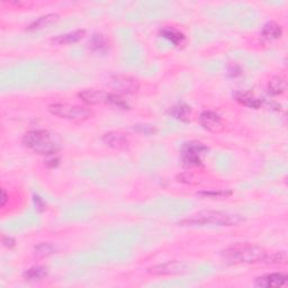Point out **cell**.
I'll return each instance as SVG.
<instances>
[{"mask_svg": "<svg viewBox=\"0 0 288 288\" xmlns=\"http://www.w3.org/2000/svg\"><path fill=\"white\" fill-rule=\"evenodd\" d=\"M23 143L39 154L51 155L59 151V144L47 131L35 130L27 132L23 138Z\"/></svg>", "mask_w": 288, "mask_h": 288, "instance_id": "cell-3", "label": "cell"}, {"mask_svg": "<svg viewBox=\"0 0 288 288\" xmlns=\"http://www.w3.org/2000/svg\"><path fill=\"white\" fill-rule=\"evenodd\" d=\"M49 111L54 116L75 122L86 121L93 115V112L89 108L71 104H53L49 106Z\"/></svg>", "mask_w": 288, "mask_h": 288, "instance_id": "cell-4", "label": "cell"}, {"mask_svg": "<svg viewBox=\"0 0 288 288\" xmlns=\"http://www.w3.org/2000/svg\"><path fill=\"white\" fill-rule=\"evenodd\" d=\"M56 252V248L51 244V243H48V242H42V243L38 244L34 248V257L38 258V259H43V258H47L49 255L53 254Z\"/></svg>", "mask_w": 288, "mask_h": 288, "instance_id": "cell-21", "label": "cell"}, {"mask_svg": "<svg viewBox=\"0 0 288 288\" xmlns=\"http://www.w3.org/2000/svg\"><path fill=\"white\" fill-rule=\"evenodd\" d=\"M199 124L202 125L205 130L209 132H221L224 129V124L221 116L217 113L212 111H205L199 116Z\"/></svg>", "mask_w": 288, "mask_h": 288, "instance_id": "cell-8", "label": "cell"}, {"mask_svg": "<svg viewBox=\"0 0 288 288\" xmlns=\"http://www.w3.org/2000/svg\"><path fill=\"white\" fill-rule=\"evenodd\" d=\"M3 244L6 246V248H13L15 245V240L13 239L12 236H4L3 237Z\"/></svg>", "mask_w": 288, "mask_h": 288, "instance_id": "cell-26", "label": "cell"}, {"mask_svg": "<svg viewBox=\"0 0 288 288\" xmlns=\"http://www.w3.org/2000/svg\"><path fill=\"white\" fill-rule=\"evenodd\" d=\"M59 20H60V16H59L58 14H48V15L41 16L40 18H38V20L34 21L29 27H27V30L36 31V30L47 29V27L56 24Z\"/></svg>", "mask_w": 288, "mask_h": 288, "instance_id": "cell-13", "label": "cell"}, {"mask_svg": "<svg viewBox=\"0 0 288 288\" xmlns=\"http://www.w3.org/2000/svg\"><path fill=\"white\" fill-rule=\"evenodd\" d=\"M105 104H108V105H111V106L121 108V109L129 108V104H127L126 100L123 99L120 95H116V94H107L106 103Z\"/></svg>", "mask_w": 288, "mask_h": 288, "instance_id": "cell-22", "label": "cell"}, {"mask_svg": "<svg viewBox=\"0 0 288 288\" xmlns=\"http://www.w3.org/2000/svg\"><path fill=\"white\" fill-rule=\"evenodd\" d=\"M86 32L84 30L81 31H75V32H70V33L67 34H62V35H58L56 39L52 40V42L54 44L58 45H66V44H72V43H77L84 38Z\"/></svg>", "mask_w": 288, "mask_h": 288, "instance_id": "cell-14", "label": "cell"}, {"mask_svg": "<svg viewBox=\"0 0 288 288\" xmlns=\"http://www.w3.org/2000/svg\"><path fill=\"white\" fill-rule=\"evenodd\" d=\"M160 35L168 41H170L175 45H181L185 42V35L180 31L173 29V27H164V29L160 31Z\"/></svg>", "mask_w": 288, "mask_h": 288, "instance_id": "cell-17", "label": "cell"}, {"mask_svg": "<svg viewBox=\"0 0 288 288\" xmlns=\"http://www.w3.org/2000/svg\"><path fill=\"white\" fill-rule=\"evenodd\" d=\"M47 275H48L47 269H45L44 267L36 266V267L30 268L29 270H26L24 272V275H23V277H24L25 280L36 281V280L43 279L44 277H47Z\"/></svg>", "mask_w": 288, "mask_h": 288, "instance_id": "cell-19", "label": "cell"}, {"mask_svg": "<svg viewBox=\"0 0 288 288\" xmlns=\"http://www.w3.org/2000/svg\"><path fill=\"white\" fill-rule=\"evenodd\" d=\"M134 129H136L138 131L142 132V133H145V134H151V133H154L155 132L154 127L149 126V125H136V126H134Z\"/></svg>", "mask_w": 288, "mask_h": 288, "instance_id": "cell-24", "label": "cell"}, {"mask_svg": "<svg viewBox=\"0 0 288 288\" xmlns=\"http://www.w3.org/2000/svg\"><path fill=\"white\" fill-rule=\"evenodd\" d=\"M58 163H59V159L58 158H52V159H49L47 162H45V164H47L48 167H57L58 166Z\"/></svg>", "mask_w": 288, "mask_h": 288, "instance_id": "cell-27", "label": "cell"}, {"mask_svg": "<svg viewBox=\"0 0 288 288\" xmlns=\"http://www.w3.org/2000/svg\"><path fill=\"white\" fill-rule=\"evenodd\" d=\"M79 98L82 102L88 104V105H98L106 103L107 94L104 91L96 90V89H86L84 91L79 93Z\"/></svg>", "mask_w": 288, "mask_h": 288, "instance_id": "cell-11", "label": "cell"}, {"mask_svg": "<svg viewBox=\"0 0 288 288\" xmlns=\"http://www.w3.org/2000/svg\"><path fill=\"white\" fill-rule=\"evenodd\" d=\"M286 260L287 255L285 252H276L270 255L267 254V257L263 260V262H266L268 264H282L286 263Z\"/></svg>", "mask_w": 288, "mask_h": 288, "instance_id": "cell-23", "label": "cell"}, {"mask_svg": "<svg viewBox=\"0 0 288 288\" xmlns=\"http://www.w3.org/2000/svg\"><path fill=\"white\" fill-rule=\"evenodd\" d=\"M267 254V251L259 245L236 243L224 250L222 258L225 260V262L232 264L258 263L263 262Z\"/></svg>", "mask_w": 288, "mask_h": 288, "instance_id": "cell-1", "label": "cell"}, {"mask_svg": "<svg viewBox=\"0 0 288 288\" xmlns=\"http://www.w3.org/2000/svg\"><path fill=\"white\" fill-rule=\"evenodd\" d=\"M244 219L236 214H228L219 211H202L185 219L182 224L187 225H206L213 224L218 226H235L243 222Z\"/></svg>", "mask_w": 288, "mask_h": 288, "instance_id": "cell-2", "label": "cell"}, {"mask_svg": "<svg viewBox=\"0 0 288 288\" xmlns=\"http://www.w3.org/2000/svg\"><path fill=\"white\" fill-rule=\"evenodd\" d=\"M261 35L269 41L277 40L282 35V27L279 24H277L276 22H268L267 24L262 27Z\"/></svg>", "mask_w": 288, "mask_h": 288, "instance_id": "cell-15", "label": "cell"}, {"mask_svg": "<svg viewBox=\"0 0 288 288\" xmlns=\"http://www.w3.org/2000/svg\"><path fill=\"white\" fill-rule=\"evenodd\" d=\"M187 270V264L182 261H168L164 263H159L148 269L149 273L154 276H168L182 273Z\"/></svg>", "mask_w": 288, "mask_h": 288, "instance_id": "cell-7", "label": "cell"}, {"mask_svg": "<svg viewBox=\"0 0 288 288\" xmlns=\"http://www.w3.org/2000/svg\"><path fill=\"white\" fill-rule=\"evenodd\" d=\"M286 87L287 85H286L285 78L281 76H275L273 78H271L270 81H269L268 90L271 95L278 96V95H281L285 93Z\"/></svg>", "mask_w": 288, "mask_h": 288, "instance_id": "cell-18", "label": "cell"}, {"mask_svg": "<svg viewBox=\"0 0 288 288\" xmlns=\"http://www.w3.org/2000/svg\"><path fill=\"white\" fill-rule=\"evenodd\" d=\"M108 85L111 86L112 89L116 90L117 93L125 95H133L138 93L140 88L139 81L135 78L126 75L112 76L109 78Z\"/></svg>", "mask_w": 288, "mask_h": 288, "instance_id": "cell-6", "label": "cell"}, {"mask_svg": "<svg viewBox=\"0 0 288 288\" xmlns=\"http://www.w3.org/2000/svg\"><path fill=\"white\" fill-rule=\"evenodd\" d=\"M208 149L199 142H189L182 146L181 160L182 164L187 168L198 167L202 164V155Z\"/></svg>", "mask_w": 288, "mask_h": 288, "instance_id": "cell-5", "label": "cell"}, {"mask_svg": "<svg viewBox=\"0 0 288 288\" xmlns=\"http://www.w3.org/2000/svg\"><path fill=\"white\" fill-rule=\"evenodd\" d=\"M7 200H8V195H7V193H6V190L2 189V206H3V207L5 206V205H6Z\"/></svg>", "mask_w": 288, "mask_h": 288, "instance_id": "cell-28", "label": "cell"}, {"mask_svg": "<svg viewBox=\"0 0 288 288\" xmlns=\"http://www.w3.org/2000/svg\"><path fill=\"white\" fill-rule=\"evenodd\" d=\"M199 195L213 196V197H226V196L231 195V191H228V193H225V191H217V193H200Z\"/></svg>", "mask_w": 288, "mask_h": 288, "instance_id": "cell-25", "label": "cell"}, {"mask_svg": "<svg viewBox=\"0 0 288 288\" xmlns=\"http://www.w3.org/2000/svg\"><path fill=\"white\" fill-rule=\"evenodd\" d=\"M89 48L91 49V51L94 52L104 53L109 49V41L106 36L103 34H95L90 40Z\"/></svg>", "mask_w": 288, "mask_h": 288, "instance_id": "cell-16", "label": "cell"}, {"mask_svg": "<svg viewBox=\"0 0 288 288\" xmlns=\"http://www.w3.org/2000/svg\"><path fill=\"white\" fill-rule=\"evenodd\" d=\"M234 98L239 104L253 109H258L262 105V99L255 97L250 91H237Z\"/></svg>", "mask_w": 288, "mask_h": 288, "instance_id": "cell-12", "label": "cell"}, {"mask_svg": "<svg viewBox=\"0 0 288 288\" xmlns=\"http://www.w3.org/2000/svg\"><path fill=\"white\" fill-rule=\"evenodd\" d=\"M287 281V277L284 273L275 272L258 277L254 281V286L259 288H271V287H281Z\"/></svg>", "mask_w": 288, "mask_h": 288, "instance_id": "cell-10", "label": "cell"}, {"mask_svg": "<svg viewBox=\"0 0 288 288\" xmlns=\"http://www.w3.org/2000/svg\"><path fill=\"white\" fill-rule=\"evenodd\" d=\"M171 115L177 118V120L182 121V122H188L189 116L191 114V109L187 105H177V106H173L170 109Z\"/></svg>", "mask_w": 288, "mask_h": 288, "instance_id": "cell-20", "label": "cell"}, {"mask_svg": "<svg viewBox=\"0 0 288 288\" xmlns=\"http://www.w3.org/2000/svg\"><path fill=\"white\" fill-rule=\"evenodd\" d=\"M103 142L114 150H124L130 144L127 135L120 131L108 132L103 136Z\"/></svg>", "mask_w": 288, "mask_h": 288, "instance_id": "cell-9", "label": "cell"}]
</instances>
